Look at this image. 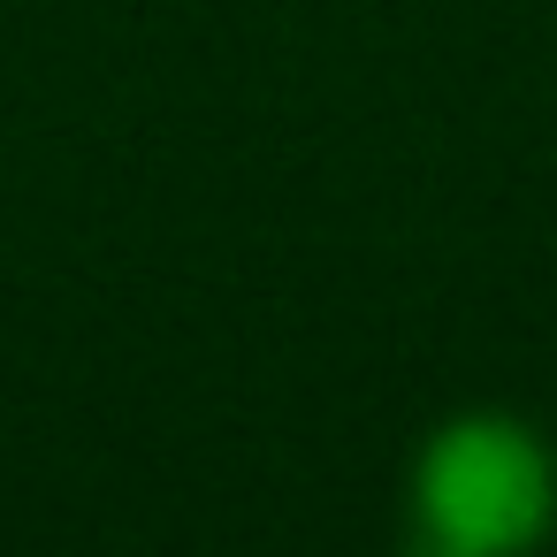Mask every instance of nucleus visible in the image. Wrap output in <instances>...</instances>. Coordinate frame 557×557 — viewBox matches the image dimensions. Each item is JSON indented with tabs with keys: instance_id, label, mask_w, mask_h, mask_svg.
<instances>
[{
	"instance_id": "f257e3e1",
	"label": "nucleus",
	"mask_w": 557,
	"mask_h": 557,
	"mask_svg": "<svg viewBox=\"0 0 557 557\" xmlns=\"http://www.w3.org/2000/svg\"><path fill=\"white\" fill-rule=\"evenodd\" d=\"M405 557H534L557 534V450L534 420L473 405L420 435Z\"/></svg>"
}]
</instances>
